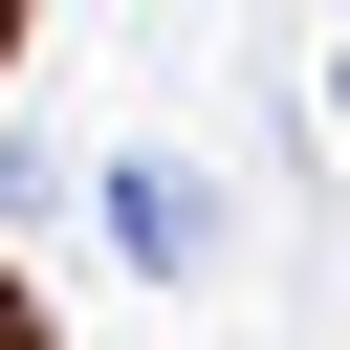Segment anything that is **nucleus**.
Here are the masks:
<instances>
[{
	"label": "nucleus",
	"mask_w": 350,
	"mask_h": 350,
	"mask_svg": "<svg viewBox=\"0 0 350 350\" xmlns=\"http://www.w3.org/2000/svg\"><path fill=\"white\" fill-rule=\"evenodd\" d=\"M109 241H131V262H219V197H197L175 153H109Z\"/></svg>",
	"instance_id": "f257e3e1"
}]
</instances>
